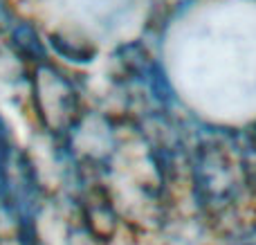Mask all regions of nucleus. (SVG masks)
I'll list each match as a JSON object with an SVG mask.
<instances>
[{
  "label": "nucleus",
  "instance_id": "f03ea898",
  "mask_svg": "<svg viewBox=\"0 0 256 245\" xmlns=\"http://www.w3.org/2000/svg\"><path fill=\"white\" fill-rule=\"evenodd\" d=\"M30 92L40 126L48 130L50 138L63 142L84 117L79 90L56 66L45 61L32 68Z\"/></svg>",
  "mask_w": 256,
  "mask_h": 245
},
{
  "label": "nucleus",
  "instance_id": "20e7f679",
  "mask_svg": "<svg viewBox=\"0 0 256 245\" xmlns=\"http://www.w3.org/2000/svg\"><path fill=\"white\" fill-rule=\"evenodd\" d=\"M50 45H52L63 58L74 61V63H88L90 56H92V50H86L79 40H72L63 34H50Z\"/></svg>",
  "mask_w": 256,
  "mask_h": 245
},
{
  "label": "nucleus",
  "instance_id": "39448f33",
  "mask_svg": "<svg viewBox=\"0 0 256 245\" xmlns=\"http://www.w3.org/2000/svg\"><path fill=\"white\" fill-rule=\"evenodd\" d=\"M14 20H12V14H9L7 4H4V0H0V36H4L9 30H12Z\"/></svg>",
  "mask_w": 256,
  "mask_h": 245
},
{
  "label": "nucleus",
  "instance_id": "f257e3e1",
  "mask_svg": "<svg viewBox=\"0 0 256 245\" xmlns=\"http://www.w3.org/2000/svg\"><path fill=\"white\" fill-rule=\"evenodd\" d=\"M186 171L194 202L204 218L230 220L254 205L234 133H202L186 146Z\"/></svg>",
  "mask_w": 256,
  "mask_h": 245
},
{
  "label": "nucleus",
  "instance_id": "7ed1b4c3",
  "mask_svg": "<svg viewBox=\"0 0 256 245\" xmlns=\"http://www.w3.org/2000/svg\"><path fill=\"white\" fill-rule=\"evenodd\" d=\"M7 36H9V45H12L14 54L20 56L22 61L32 63V68L48 61L45 43L40 40L38 32L32 25H27V22H14L12 30L7 32Z\"/></svg>",
  "mask_w": 256,
  "mask_h": 245
}]
</instances>
